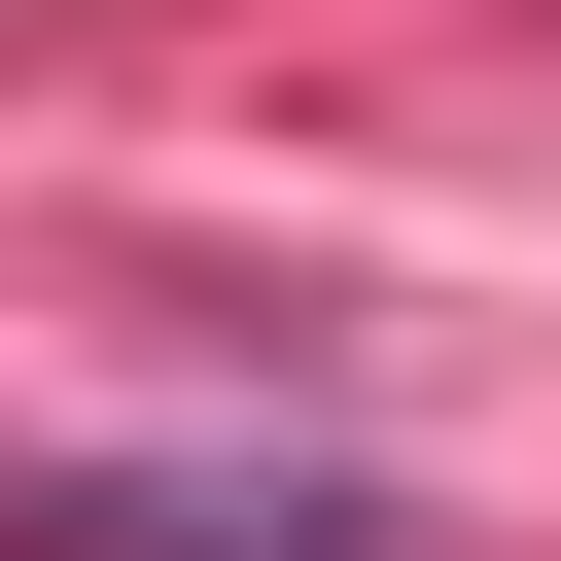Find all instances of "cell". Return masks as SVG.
I'll return each instance as SVG.
<instances>
[{"instance_id":"cell-1","label":"cell","mask_w":561,"mask_h":561,"mask_svg":"<svg viewBox=\"0 0 561 561\" xmlns=\"http://www.w3.org/2000/svg\"><path fill=\"white\" fill-rule=\"evenodd\" d=\"M0 561H456L351 456H0Z\"/></svg>"}]
</instances>
